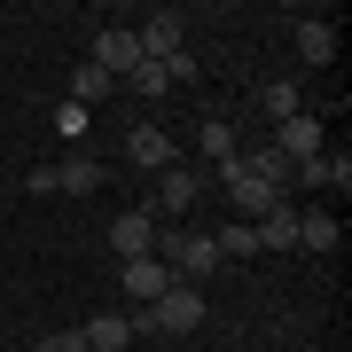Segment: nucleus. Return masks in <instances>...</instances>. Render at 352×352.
<instances>
[{"label":"nucleus","mask_w":352,"mask_h":352,"mask_svg":"<svg viewBox=\"0 0 352 352\" xmlns=\"http://www.w3.org/2000/svg\"><path fill=\"white\" fill-rule=\"evenodd\" d=\"M149 258L173 266V282H204V274H219V243L196 235V227H157V251H149Z\"/></svg>","instance_id":"1"},{"label":"nucleus","mask_w":352,"mask_h":352,"mask_svg":"<svg viewBox=\"0 0 352 352\" xmlns=\"http://www.w3.org/2000/svg\"><path fill=\"white\" fill-rule=\"evenodd\" d=\"M141 314H149L157 337H188V329H204V289L196 282H173L157 305H141Z\"/></svg>","instance_id":"2"},{"label":"nucleus","mask_w":352,"mask_h":352,"mask_svg":"<svg viewBox=\"0 0 352 352\" xmlns=\"http://www.w3.org/2000/svg\"><path fill=\"white\" fill-rule=\"evenodd\" d=\"M266 149H274V157H289V173H298V164H314L321 149H329V133H321V118H282V126H274V141H266Z\"/></svg>","instance_id":"3"},{"label":"nucleus","mask_w":352,"mask_h":352,"mask_svg":"<svg viewBox=\"0 0 352 352\" xmlns=\"http://www.w3.org/2000/svg\"><path fill=\"white\" fill-rule=\"evenodd\" d=\"M188 24H180L173 8H157L149 24H133V39H141V63H173V55H188V39H180Z\"/></svg>","instance_id":"4"},{"label":"nucleus","mask_w":352,"mask_h":352,"mask_svg":"<svg viewBox=\"0 0 352 352\" xmlns=\"http://www.w3.org/2000/svg\"><path fill=\"white\" fill-rule=\"evenodd\" d=\"M118 289H126L133 305H157L164 289H173V266L164 258H118Z\"/></svg>","instance_id":"5"},{"label":"nucleus","mask_w":352,"mask_h":352,"mask_svg":"<svg viewBox=\"0 0 352 352\" xmlns=\"http://www.w3.org/2000/svg\"><path fill=\"white\" fill-rule=\"evenodd\" d=\"M219 188H227V204H235V212H251V227L266 219V212H274V188H266V180H251V173H243V164H219Z\"/></svg>","instance_id":"6"},{"label":"nucleus","mask_w":352,"mask_h":352,"mask_svg":"<svg viewBox=\"0 0 352 352\" xmlns=\"http://www.w3.org/2000/svg\"><path fill=\"white\" fill-rule=\"evenodd\" d=\"M110 251H118V258H149V251H157V212H149V204L110 219Z\"/></svg>","instance_id":"7"},{"label":"nucleus","mask_w":352,"mask_h":352,"mask_svg":"<svg viewBox=\"0 0 352 352\" xmlns=\"http://www.w3.org/2000/svg\"><path fill=\"white\" fill-rule=\"evenodd\" d=\"M126 157L141 164V173H173V164H180V149H173L164 126H133V133H126Z\"/></svg>","instance_id":"8"},{"label":"nucleus","mask_w":352,"mask_h":352,"mask_svg":"<svg viewBox=\"0 0 352 352\" xmlns=\"http://www.w3.org/2000/svg\"><path fill=\"white\" fill-rule=\"evenodd\" d=\"M87 63H102L110 78H126V71L141 63V39H133V24H110V32L94 39V55H87Z\"/></svg>","instance_id":"9"},{"label":"nucleus","mask_w":352,"mask_h":352,"mask_svg":"<svg viewBox=\"0 0 352 352\" xmlns=\"http://www.w3.org/2000/svg\"><path fill=\"white\" fill-rule=\"evenodd\" d=\"M204 196V173L196 164H173V173H157V212H188Z\"/></svg>","instance_id":"10"},{"label":"nucleus","mask_w":352,"mask_h":352,"mask_svg":"<svg viewBox=\"0 0 352 352\" xmlns=\"http://www.w3.org/2000/svg\"><path fill=\"white\" fill-rule=\"evenodd\" d=\"M55 173V196H94L102 188V164L94 157H63V164H47Z\"/></svg>","instance_id":"11"},{"label":"nucleus","mask_w":352,"mask_h":352,"mask_svg":"<svg viewBox=\"0 0 352 352\" xmlns=\"http://www.w3.org/2000/svg\"><path fill=\"white\" fill-rule=\"evenodd\" d=\"M78 337H87V352H133V329H126V314H94L87 329H78Z\"/></svg>","instance_id":"12"},{"label":"nucleus","mask_w":352,"mask_h":352,"mask_svg":"<svg viewBox=\"0 0 352 352\" xmlns=\"http://www.w3.org/2000/svg\"><path fill=\"white\" fill-rule=\"evenodd\" d=\"M337 243H344L337 212H298V251H337Z\"/></svg>","instance_id":"13"},{"label":"nucleus","mask_w":352,"mask_h":352,"mask_svg":"<svg viewBox=\"0 0 352 352\" xmlns=\"http://www.w3.org/2000/svg\"><path fill=\"white\" fill-rule=\"evenodd\" d=\"M298 55H305L314 71H321V63H337V32H329L321 16H305V24H298Z\"/></svg>","instance_id":"14"},{"label":"nucleus","mask_w":352,"mask_h":352,"mask_svg":"<svg viewBox=\"0 0 352 352\" xmlns=\"http://www.w3.org/2000/svg\"><path fill=\"white\" fill-rule=\"evenodd\" d=\"M110 94H118L110 71H102V63H78V78H71V102H78V110H94V102H110Z\"/></svg>","instance_id":"15"},{"label":"nucleus","mask_w":352,"mask_h":352,"mask_svg":"<svg viewBox=\"0 0 352 352\" xmlns=\"http://www.w3.org/2000/svg\"><path fill=\"white\" fill-rule=\"evenodd\" d=\"M289 243H298V212H289V204H274V212L258 219V251H289Z\"/></svg>","instance_id":"16"},{"label":"nucleus","mask_w":352,"mask_h":352,"mask_svg":"<svg viewBox=\"0 0 352 352\" xmlns=\"http://www.w3.org/2000/svg\"><path fill=\"white\" fill-rule=\"evenodd\" d=\"M212 243H219V266H227V258H258V227H251V219H235V227H219Z\"/></svg>","instance_id":"17"},{"label":"nucleus","mask_w":352,"mask_h":352,"mask_svg":"<svg viewBox=\"0 0 352 352\" xmlns=\"http://www.w3.org/2000/svg\"><path fill=\"white\" fill-rule=\"evenodd\" d=\"M258 110L274 118V126H282V118H298V78H274V87H258Z\"/></svg>","instance_id":"18"},{"label":"nucleus","mask_w":352,"mask_h":352,"mask_svg":"<svg viewBox=\"0 0 352 352\" xmlns=\"http://www.w3.org/2000/svg\"><path fill=\"white\" fill-rule=\"evenodd\" d=\"M118 87H133V94H149V102H164V94H173V78H164V63H133L126 78H118Z\"/></svg>","instance_id":"19"},{"label":"nucleus","mask_w":352,"mask_h":352,"mask_svg":"<svg viewBox=\"0 0 352 352\" xmlns=\"http://www.w3.org/2000/svg\"><path fill=\"white\" fill-rule=\"evenodd\" d=\"M204 149H212V164L235 157V149H243V141H235V118H204Z\"/></svg>","instance_id":"20"},{"label":"nucleus","mask_w":352,"mask_h":352,"mask_svg":"<svg viewBox=\"0 0 352 352\" xmlns=\"http://www.w3.org/2000/svg\"><path fill=\"white\" fill-rule=\"evenodd\" d=\"M298 173H305V180H329V188H344V180H352V157H329V149H321L314 164H298Z\"/></svg>","instance_id":"21"},{"label":"nucleus","mask_w":352,"mask_h":352,"mask_svg":"<svg viewBox=\"0 0 352 352\" xmlns=\"http://www.w3.org/2000/svg\"><path fill=\"white\" fill-rule=\"evenodd\" d=\"M55 133L78 141V133H87V110H78V102H63V110H55Z\"/></svg>","instance_id":"22"},{"label":"nucleus","mask_w":352,"mask_h":352,"mask_svg":"<svg viewBox=\"0 0 352 352\" xmlns=\"http://www.w3.org/2000/svg\"><path fill=\"white\" fill-rule=\"evenodd\" d=\"M32 352H87V337H78V329H55V337H39Z\"/></svg>","instance_id":"23"}]
</instances>
